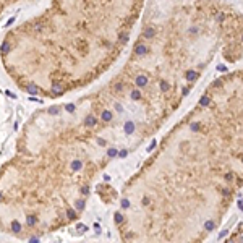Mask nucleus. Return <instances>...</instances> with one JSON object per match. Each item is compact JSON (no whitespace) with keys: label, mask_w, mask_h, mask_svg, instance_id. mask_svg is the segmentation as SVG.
I'll list each match as a JSON object with an SVG mask.
<instances>
[{"label":"nucleus","mask_w":243,"mask_h":243,"mask_svg":"<svg viewBox=\"0 0 243 243\" xmlns=\"http://www.w3.org/2000/svg\"><path fill=\"white\" fill-rule=\"evenodd\" d=\"M144 0H50L7 32L3 65L21 89L60 96L101 76L118 58Z\"/></svg>","instance_id":"1"},{"label":"nucleus","mask_w":243,"mask_h":243,"mask_svg":"<svg viewBox=\"0 0 243 243\" xmlns=\"http://www.w3.org/2000/svg\"><path fill=\"white\" fill-rule=\"evenodd\" d=\"M18 2H21V0H0V15H2L8 7L15 5V3H18Z\"/></svg>","instance_id":"2"}]
</instances>
